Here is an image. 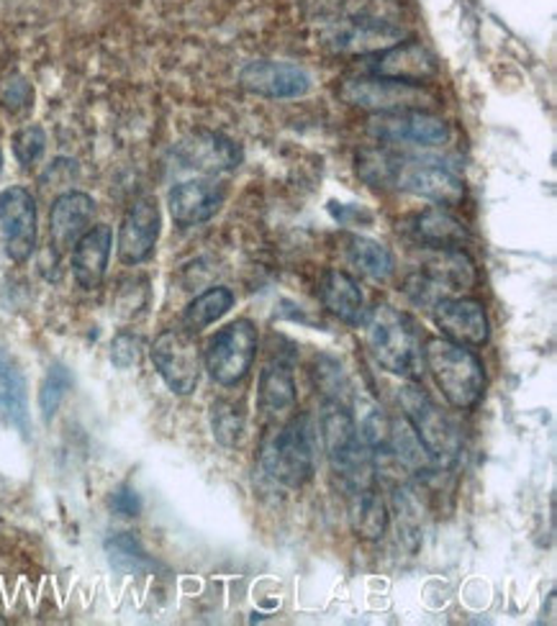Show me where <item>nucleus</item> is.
Returning a JSON list of instances; mask_svg holds the SVG:
<instances>
[{
  "mask_svg": "<svg viewBox=\"0 0 557 626\" xmlns=\"http://www.w3.org/2000/svg\"><path fill=\"white\" fill-rule=\"evenodd\" d=\"M358 173L368 183L395 185V188L413 193V196L427 198L437 206L450 208L460 206L466 198V180L447 167L440 159H417L399 157L388 151H362L358 159Z\"/></svg>",
  "mask_w": 557,
  "mask_h": 626,
  "instance_id": "obj_1",
  "label": "nucleus"
},
{
  "mask_svg": "<svg viewBox=\"0 0 557 626\" xmlns=\"http://www.w3.org/2000/svg\"><path fill=\"white\" fill-rule=\"evenodd\" d=\"M365 340L373 360L391 375L417 380L424 372L421 329L407 311L378 303L365 316Z\"/></svg>",
  "mask_w": 557,
  "mask_h": 626,
  "instance_id": "obj_2",
  "label": "nucleus"
},
{
  "mask_svg": "<svg viewBox=\"0 0 557 626\" xmlns=\"http://www.w3.org/2000/svg\"><path fill=\"white\" fill-rule=\"evenodd\" d=\"M322 442L329 468L348 493L375 486L378 464L360 439L352 413L340 401H329L322 413Z\"/></svg>",
  "mask_w": 557,
  "mask_h": 626,
  "instance_id": "obj_3",
  "label": "nucleus"
},
{
  "mask_svg": "<svg viewBox=\"0 0 557 626\" xmlns=\"http://www.w3.org/2000/svg\"><path fill=\"white\" fill-rule=\"evenodd\" d=\"M260 462L275 483L301 488L316 472V427L309 413H299L265 437Z\"/></svg>",
  "mask_w": 557,
  "mask_h": 626,
  "instance_id": "obj_4",
  "label": "nucleus"
},
{
  "mask_svg": "<svg viewBox=\"0 0 557 626\" xmlns=\"http://www.w3.org/2000/svg\"><path fill=\"white\" fill-rule=\"evenodd\" d=\"M424 368L432 372L447 403L455 409H472L486 388V370L476 352L450 340H429L424 346Z\"/></svg>",
  "mask_w": 557,
  "mask_h": 626,
  "instance_id": "obj_5",
  "label": "nucleus"
},
{
  "mask_svg": "<svg viewBox=\"0 0 557 626\" xmlns=\"http://www.w3.org/2000/svg\"><path fill=\"white\" fill-rule=\"evenodd\" d=\"M399 403L407 417V424L411 427L413 437L419 439V444L424 447L429 460L434 462L437 470H447L458 462L460 457V431L455 427V421L434 403L424 388L417 383L403 385L399 391Z\"/></svg>",
  "mask_w": 557,
  "mask_h": 626,
  "instance_id": "obj_6",
  "label": "nucleus"
},
{
  "mask_svg": "<svg viewBox=\"0 0 557 626\" xmlns=\"http://www.w3.org/2000/svg\"><path fill=\"white\" fill-rule=\"evenodd\" d=\"M478 283L476 262L466 250H432L429 247L424 262L417 273H411L403 283V293L411 303L432 311L434 303L452 299L462 291H470Z\"/></svg>",
  "mask_w": 557,
  "mask_h": 626,
  "instance_id": "obj_7",
  "label": "nucleus"
},
{
  "mask_svg": "<svg viewBox=\"0 0 557 626\" xmlns=\"http://www.w3.org/2000/svg\"><path fill=\"white\" fill-rule=\"evenodd\" d=\"M342 100L370 114H399V111H427L437 104V96L417 82H403L391 78H350L340 88Z\"/></svg>",
  "mask_w": 557,
  "mask_h": 626,
  "instance_id": "obj_8",
  "label": "nucleus"
},
{
  "mask_svg": "<svg viewBox=\"0 0 557 626\" xmlns=\"http://www.w3.org/2000/svg\"><path fill=\"white\" fill-rule=\"evenodd\" d=\"M257 326L250 319H236L211 336L204 350V365L214 383L229 388L242 383L257 358Z\"/></svg>",
  "mask_w": 557,
  "mask_h": 626,
  "instance_id": "obj_9",
  "label": "nucleus"
},
{
  "mask_svg": "<svg viewBox=\"0 0 557 626\" xmlns=\"http://www.w3.org/2000/svg\"><path fill=\"white\" fill-rule=\"evenodd\" d=\"M152 365L175 395H190L201 380V350L185 329H165L149 346Z\"/></svg>",
  "mask_w": 557,
  "mask_h": 626,
  "instance_id": "obj_10",
  "label": "nucleus"
},
{
  "mask_svg": "<svg viewBox=\"0 0 557 626\" xmlns=\"http://www.w3.org/2000/svg\"><path fill=\"white\" fill-rule=\"evenodd\" d=\"M37 200L21 185L0 193V236L6 255L13 262H27L37 250Z\"/></svg>",
  "mask_w": 557,
  "mask_h": 626,
  "instance_id": "obj_11",
  "label": "nucleus"
},
{
  "mask_svg": "<svg viewBox=\"0 0 557 626\" xmlns=\"http://www.w3.org/2000/svg\"><path fill=\"white\" fill-rule=\"evenodd\" d=\"M368 134L385 144H411V147H440L450 139V126L444 118L429 111L373 114Z\"/></svg>",
  "mask_w": 557,
  "mask_h": 626,
  "instance_id": "obj_12",
  "label": "nucleus"
},
{
  "mask_svg": "<svg viewBox=\"0 0 557 626\" xmlns=\"http://www.w3.org/2000/svg\"><path fill=\"white\" fill-rule=\"evenodd\" d=\"M403 29L388 19H348L326 23L324 45L342 55H375L399 45Z\"/></svg>",
  "mask_w": 557,
  "mask_h": 626,
  "instance_id": "obj_13",
  "label": "nucleus"
},
{
  "mask_svg": "<svg viewBox=\"0 0 557 626\" xmlns=\"http://www.w3.org/2000/svg\"><path fill=\"white\" fill-rule=\"evenodd\" d=\"M159 228H163V214L157 198L141 196L134 200L118 228V260L124 265H141L149 260L157 247Z\"/></svg>",
  "mask_w": 557,
  "mask_h": 626,
  "instance_id": "obj_14",
  "label": "nucleus"
},
{
  "mask_svg": "<svg viewBox=\"0 0 557 626\" xmlns=\"http://www.w3.org/2000/svg\"><path fill=\"white\" fill-rule=\"evenodd\" d=\"M365 67L370 75H378V78L417 82V86H424L427 80L437 78V72H440L434 55L417 39L399 41L383 52L368 55Z\"/></svg>",
  "mask_w": 557,
  "mask_h": 626,
  "instance_id": "obj_15",
  "label": "nucleus"
},
{
  "mask_svg": "<svg viewBox=\"0 0 557 626\" xmlns=\"http://www.w3.org/2000/svg\"><path fill=\"white\" fill-rule=\"evenodd\" d=\"M434 324L444 340L462 346H480L488 342V316L483 303L466 295H452L432 306Z\"/></svg>",
  "mask_w": 557,
  "mask_h": 626,
  "instance_id": "obj_16",
  "label": "nucleus"
},
{
  "mask_svg": "<svg viewBox=\"0 0 557 626\" xmlns=\"http://www.w3.org/2000/svg\"><path fill=\"white\" fill-rule=\"evenodd\" d=\"M244 90L263 98H303L311 90V75L291 62H250L240 75Z\"/></svg>",
  "mask_w": 557,
  "mask_h": 626,
  "instance_id": "obj_17",
  "label": "nucleus"
},
{
  "mask_svg": "<svg viewBox=\"0 0 557 626\" xmlns=\"http://www.w3.org/2000/svg\"><path fill=\"white\" fill-rule=\"evenodd\" d=\"M96 218V200L88 193L70 190L62 193L49 211V247L55 255H65L75 247V242L92 226Z\"/></svg>",
  "mask_w": 557,
  "mask_h": 626,
  "instance_id": "obj_18",
  "label": "nucleus"
},
{
  "mask_svg": "<svg viewBox=\"0 0 557 626\" xmlns=\"http://www.w3.org/2000/svg\"><path fill=\"white\" fill-rule=\"evenodd\" d=\"M224 200L226 190L222 183L196 177V180L177 183L167 196V206H170L175 224L198 226L211 222L218 214V208L224 206Z\"/></svg>",
  "mask_w": 557,
  "mask_h": 626,
  "instance_id": "obj_19",
  "label": "nucleus"
},
{
  "mask_svg": "<svg viewBox=\"0 0 557 626\" xmlns=\"http://www.w3.org/2000/svg\"><path fill=\"white\" fill-rule=\"evenodd\" d=\"M177 157H180L183 167H190V170L206 175L232 173L242 165L240 144L216 131L193 134V137L177 147Z\"/></svg>",
  "mask_w": 557,
  "mask_h": 626,
  "instance_id": "obj_20",
  "label": "nucleus"
},
{
  "mask_svg": "<svg viewBox=\"0 0 557 626\" xmlns=\"http://www.w3.org/2000/svg\"><path fill=\"white\" fill-rule=\"evenodd\" d=\"M114 247V232L111 226L100 224L90 226L86 234L75 242L72 252V275L82 291H96L104 283L108 257H111Z\"/></svg>",
  "mask_w": 557,
  "mask_h": 626,
  "instance_id": "obj_21",
  "label": "nucleus"
},
{
  "mask_svg": "<svg viewBox=\"0 0 557 626\" xmlns=\"http://www.w3.org/2000/svg\"><path fill=\"white\" fill-rule=\"evenodd\" d=\"M0 417L19 429L23 439L31 437L27 378L6 350H0Z\"/></svg>",
  "mask_w": 557,
  "mask_h": 626,
  "instance_id": "obj_22",
  "label": "nucleus"
},
{
  "mask_svg": "<svg viewBox=\"0 0 557 626\" xmlns=\"http://www.w3.org/2000/svg\"><path fill=\"white\" fill-rule=\"evenodd\" d=\"M319 293H322L324 309L344 324L354 326L365 321V299H362L360 285L352 275L342 273V270H329L322 277Z\"/></svg>",
  "mask_w": 557,
  "mask_h": 626,
  "instance_id": "obj_23",
  "label": "nucleus"
},
{
  "mask_svg": "<svg viewBox=\"0 0 557 626\" xmlns=\"http://www.w3.org/2000/svg\"><path fill=\"white\" fill-rule=\"evenodd\" d=\"M411 232L421 244L432 250H462V244L468 242L466 224L444 208L421 211L419 216H413Z\"/></svg>",
  "mask_w": 557,
  "mask_h": 626,
  "instance_id": "obj_24",
  "label": "nucleus"
},
{
  "mask_svg": "<svg viewBox=\"0 0 557 626\" xmlns=\"http://www.w3.org/2000/svg\"><path fill=\"white\" fill-rule=\"evenodd\" d=\"M295 399H299V393H295V380L289 362L283 360L267 362L257 385L260 411L267 413V417H277V413L291 411L295 405Z\"/></svg>",
  "mask_w": 557,
  "mask_h": 626,
  "instance_id": "obj_25",
  "label": "nucleus"
},
{
  "mask_svg": "<svg viewBox=\"0 0 557 626\" xmlns=\"http://www.w3.org/2000/svg\"><path fill=\"white\" fill-rule=\"evenodd\" d=\"M311 16L324 23L348 19H388L395 21L393 0H309Z\"/></svg>",
  "mask_w": 557,
  "mask_h": 626,
  "instance_id": "obj_26",
  "label": "nucleus"
},
{
  "mask_svg": "<svg viewBox=\"0 0 557 626\" xmlns=\"http://www.w3.org/2000/svg\"><path fill=\"white\" fill-rule=\"evenodd\" d=\"M348 498L354 535L368 541L381 539L388 529V509L381 493H378V486L354 490V493H348Z\"/></svg>",
  "mask_w": 557,
  "mask_h": 626,
  "instance_id": "obj_27",
  "label": "nucleus"
},
{
  "mask_svg": "<svg viewBox=\"0 0 557 626\" xmlns=\"http://www.w3.org/2000/svg\"><path fill=\"white\" fill-rule=\"evenodd\" d=\"M354 405H358V417H352L354 427L375 464L378 460H391V419L373 399H354Z\"/></svg>",
  "mask_w": 557,
  "mask_h": 626,
  "instance_id": "obj_28",
  "label": "nucleus"
},
{
  "mask_svg": "<svg viewBox=\"0 0 557 626\" xmlns=\"http://www.w3.org/2000/svg\"><path fill=\"white\" fill-rule=\"evenodd\" d=\"M348 257L362 275L375 283L391 281V275L395 273V260L391 250L381 242L368 239V236H352L348 244Z\"/></svg>",
  "mask_w": 557,
  "mask_h": 626,
  "instance_id": "obj_29",
  "label": "nucleus"
},
{
  "mask_svg": "<svg viewBox=\"0 0 557 626\" xmlns=\"http://www.w3.org/2000/svg\"><path fill=\"white\" fill-rule=\"evenodd\" d=\"M234 306V293L229 287L216 285L208 287L206 293H201L196 301L188 303V309L183 311V329L190 334H198L208 329L214 321H218L224 313H229Z\"/></svg>",
  "mask_w": 557,
  "mask_h": 626,
  "instance_id": "obj_30",
  "label": "nucleus"
},
{
  "mask_svg": "<svg viewBox=\"0 0 557 626\" xmlns=\"http://www.w3.org/2000/svg\"><path fill=\"white\" fill-rule=\"evenodd\" d=\"M106 557L111 563V568L121 575H145L155 568V563L145 552L141 541L129 535V531H121V535L106 539Z\"/></svg>",
  "mask_w": 557,
  "mask_h": 626,
  "instance_id": "obj_31",
  "label": "nucleus"
},
{
  "mask_svg": "<svg viewBox=\"0 0 557 626\" xmlns=\"http://www.w3.org/2000/svg\"><path fill=\"white\" fill-rule=\"evenodd\" d=\"M244 409L236 401L218 399L211 405V429H214V439L222 447H236L244 437Z\"/></svg>",
  "mask_w": 557,
  "mask_h": 626,
  "instance_id": "obj_32",
  "label": "nucleus"
},
{
  "mask_svg": "<svg viewBox=\"0 0 557 626\" xmlns=\"http://www.w3.org/2000/svg\"><path fill=\"white\" fill-rule=\"evenodd\" d=\"M72 388V375L70 370L65 365H52L47 370V378L45 383H41V391H39V409H41V419L52 421L55 413L59 411V405H62L67 391Z\"/></svg>",
  "mask_w": 557,
  "mask_h": 626,
  "instance_id": "obj_33",
  "label": "nucleus"
},
{
  "mask_svg": "<svg viewBox=\"0 0 557 626\" xmlns=\"http://www.w3.org/2000/svg\"><path fill=\"white\" fill-rule=\"evenodd\" d=\"M47 149V134L41 126L29 124L13 134V155L23 167L37 165Z\"/></svg>",
  "mask_w": 557,
  "mask_h": 626,
  "instance_id": "obj_34",
  "label": "nucleus"
},
{
  "mask_svg": "<svg viewBox=\"0 0 557 626\" xmlns=\"http://www.w3.org/2000/svg\"><path fill=\"white\" fill-rule=\"evenodd\" d=\"M314 375H316L319 391L326 395V401H340V395L348 391V380H344L342 365L332 358L316 360Z\"/></svg>",
  "mask_w": 557,
  "mask_h": 626,
  "instance_id": "obj_35",
  "label": "nucleus"
},
{
  "mask_svg": "<svg viewBox=\"0 0 557 626\" xmlns=\"http://www.w3.org/2000/svg\"><path fill=\"white\" fill-rule=\"evenodd\" d=\"M393 506L395 511H399V529L403 531V537H417L421 524V513H419L421 509L419 503L413 501L409 486L393 488Z\"/></svg>",
  "mask_w": 557,
  "mask_h": 626,
  "instance_id": "obj_36",
  "label": "nucleus"
},
{
  "mask_svg": "<svg viewBox=\"0 0 557 626\" xmlns=\"http://www.w3.org/2000/svg\"><path fill=\"white\" fill-rule=\"evenodd\" d=\"M0 100L8 111H29L31 100H33V90L29 86L27 78L21 75H8V78L0 82Z\"/></svg>",
  "mask_w": 557,
  "mask_h": 626,
  "instance_id": "obj_37",
  "label": "nucleus"
},
{
  "mask_svg": "<svg viewBox=\"0 0 557 626\" xmlns=\"http://www.w3.org/2000/svg\"><path fill=\"white\" fill-rule=\"evenodd\" d=\"M141 346H145V344H141V340H139L137 334L121 332L111 342V362H114L118 370L134 368L139 362V358H141Z\"/></svg>",
  "mask_w": 557,
  "mask_h": 626,
  "instance_id": "obj_38",
  "label": "nucleus"
},
{
  "mask_svg": "<svg viewBox=\"0 0 557 626\" xmlns=\"http://www.w3.org/2000/svg\"><path fill=\"white\" fill-rule=\"evenodd\" d=\"M111 509L118 516H129L131 519V516H139V511H141V498L131 486H121L111 496Z\"/></svg>",
  "mask_w": 557,
  "mask_h": 626,
  "instance_id": "obj_39",
  "label": "nucleus"
},
{
  "mask_svg": "<svg viewBox=\"0 0 557 626\" xmlns=\"http://www.w3.org/2000/svg\"><path fill=\"white\" fill-rule=\"evenodd\" d=\"M0 170H3V155H0Z\"/></svg>",
  "mask_w": 557,
  "mask_h": 626,
  "instance_id": "obj_40",
  "label": "nucleus"
}]
</instances>
